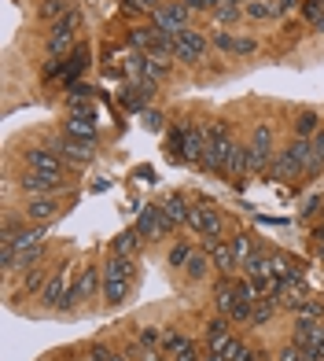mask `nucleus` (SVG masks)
I'll return each mask as SVG.
<instances>
[{"label": "nucleus", "instance_id": "nucleus-45", "mask_svg": "<svg viewBox=\"0 0 324 361\" xmlns=\"http://www.w3.org/2000/svg\"><path fill=\"white\" fill-rule=\"evenodd\" d=\"M310 144H313V155H317V159L324 162V129H320V133H317V137H313Z\"/></svg>", "mask_w": 324, "mask_h": 361}, {"label": "nucleus", "instance_id": "nucleus-10", "mask_svg": "<svg viewBox=\"0 0 324 361\" xmlns=\"http://www.w3.org/2000/svg\"><path fill=\"white\" fill-rule=\"evenodd\" d=\"M133 225H137V233L144 236V243H148V247H170V243L177 240V228L170 225L166 214H162L158 203H144Z\"/></svg>", "mask_w": 324, "mask_h": 361}, {"label": "nucleus", "instance_id": "nucleus-8", "mask_svg": "<svg viewBox=\"0 0 324 361\" xmlns=\"http://www.w3.org/2000/svg\"><path fill=\"white\" fill-rule=\"evenodd\" d=\"M74 276H77V262L59 258L52 266V276H48L41 299H37V314H63V302H67V295L74 288Z\"/></svg>", "mask_w": 324, "mask_h": 361}, {"label": "nucleus", "instance_id": "nucleus-27", "mask_svg": "<svg viewBox=\"0 0 324 361\" xmlns=\"http://www.w3.org/2000/svg\"><path fill=\"white\" fill-rule=\"evenodd\" d=\"M210 26H221V30H236L239 23H247V15H243V4H236V0H221L218 11L206 19Z\"/></svg>", "mask_w": 324, "mask_h": 361}, {"label": "nucleus", "instance_id": "nucleus-22", "mask_svg": "<svg viewBox=\"0 0 324 361\" xmlns=\"http://www.w3.org/2000/svg\"><path fill=\"white\" fill-rule=\"evenodd\" d=\"M210 276H218V273H214V258H210V251L199 243V247L192 251L188 266H185V281H188L192 288H196V284H206Z\"/></svg>", "mask_w": 324, "mask_h": 361}, {"label": "nucleus", "instance_id": "nucleus-15", "mask_svg": "<svg viewBox=\"0 0 324 361\" xmlns=\"http://www.w3.org/2000/svg\"><path fill=\"white\" fill-rule=\"evenodd\" d=\"M19 210L30 225H52L63 214V195H30Z\"/></svg>", "mask_w": 324, "mask_h": 361}, {"label": "nucleus", "instance_id": "nucleus-46", "mask_svg": "<svg viewBox=\"0 0 324 361\" xmlns=\"http://www.w3.org/2000/svg\"><path fill=\"white\" fill-rule=\"evenodd\" d=\"M310 34H317V37H324V15H320V19H317V23H310Z\"/></svg>", "mask_w": 324, "mask_h": 361}, {"label": "nucleus", "instance_id": "nucleus-38", "mask_svg": "<svg viewBox=\"0 0 324 361\" xmlns=\"http://www.w3.org/2000/svg\"><path fill=\"white\" fill-rule=\"evenodd\" d=\"M133 339L140 343L144 350H155L158 343H162V328H158V324H144V321H140V324H137V332H133Z\"/></svg>", "mask_w": 324, "mask_h": 361}, {"label": "nucleus", "instance_id": "nucleus-43", "mask_svg": "<svg viewBox=\"0 0 324 361\" xmlns=\"http://www.w3.org/2000/svg\"><path fill=\"white\" fill-rule=\"evenodd\" d=\"M170 361H203V339H192L185 350H177Z\"/></svg>", "mask_w": 324, "mask_h": 361}, {"label": "nucleus", "instance_id": "nucleus-30", "mask_svg": "<svg viewBox=\"0 0 324 361\" xmlns=\"http://www.w3.org/2000/svg\"><path fill=\"white\" fill-rule=\"evenodd\" d=\"M192 339H196V336H188V332H185L181 324H162V343H158V350L173 357L177 350H185V347H188Z\"/></svg>", "mask_w": 324, "mask_h": 361}, {"label": "nucleus", "instance_id": "nucleus-20", "mask_svg": "<svg viewBox=\"0 0 324 361\" xmlns=\"http://www.w3.org/2000/svg\"><path fill=\"white\" fill-rule=\"evenodd\" d=\"M239 302H243V295H239V288H236V276H218V281H214V314H221V317L232 321V314H236Z\"/></svg>", "mask_w": 324, "mask_h": 361}, {"label": "nucleus", "instance_id": "nucleus-42", "mask_svg": "<svg viewBox=\"0 0 324 361\" xmlns=\"http://www.w3.org/2000/svg\"><path fill=\"white\" fill-rule=\"evenodd\" d=\"M218 4H221V0H185V8L196 15V19H210V15L218 11Z\"/></svg>", "mask_w": 324, "mask_h": 361}, {"label": "nucleus", "instance_id": "nucleus-50", "mask_svg": "<svg viewBox=\"0 0 324 361\" xmlns=\"http://www.w3.org/2000/svg\"><path fill=\"white\" fill-rule=\"evenodd\" d=\"M236 4H247V0H236Z\"/></svg>", "mask_w": 324, "mask_h": 361}, {"label": "nucleus", "instance_id": "nucleus-32", "mask_svg": "<svg viewBox=\"0 0 324 361\" xmlns=\"http://www.w3.org/2000/svg\"><path fill=\"white\" fill-rule=\"evenodd\" d=\"M192 251H196V243L185 240V236H177V240L170 243V247H166V266H170L173 273H185V266H188Z\"/></svg>", "mask_w": 324, "mask_h": 361}, {"label": "nucleus", "instance_id": "nucleus-47", "mask_svg": "<svg viewBox=\"0 0 324 361\" xmlns=\"http://www.w3.org/2000/svg\"><path fill=\"white\" fill-rule=\"evenodd\" d=\"M203 361H225V357H221V354H214V350H206V347H203Z\"/></svg>", "mask_w": 324, "mask_h": 361}, {"label": "nucleus", "instance_id": "nucleus-29", "mask_svg": "<svg viewBox=\"0 0 324 361\" xmlns=\"http://www.w3.org/2000/svg\"><path fill=\"white\" fill-rule=\"evenodd\" d=\"M273 276H277V281H295V276H306V266L295 255L273 247Z\"/></svg>", "mask_w": 324, "mask_h": 361}, {"label": "nucleus", "instance_id": "nucleus-36", "mask_svg": "<svg viewBox=\"0 0 324 361\" xmlns=\"http://www.w3.org/2000/svg\"><path fill=\"white\" fill-rule=\"evenodd\" d=\"M273 361H310V357H306V347H299V343L287 336L284 343L273 347Z\"/></svg>", "mask_w": 324, "mask_h": 361}, {"label": "nucleus", "instance_id": "nucleus-44", "mask_svg": "<svg viewBox=\"0 0 324 361\" xmlns=\"http://www.w3.org/2000/svg\"><path fill=\"white\" fill-rule=\"evenodd\" d=\"M302 8V0H277V11H280V19H287L291 11H299Z\"/></svg>", "mask_w": 324, "mask_h": 361}, {"label": "nucleus", "instance_id": "nucleus-39", "mask_svg": "<svg viewBox=\"0 0 324 361\" xmlns=\"http://www.w3.org/2000/svg\"><path fill=\"white\" fill-rule=\"evenodd\" d=\"M258 48H262V41H258V37H251V34H236V41H232V59H251Z\"/></svg>", "mask_w": 324, "mask_h": 361}, {"label": "nucleus", "instance_id": "nucleus-3", "mask_svg": "<svg viewBox=\"0 0 324 361\" xmlns=\"http://www.w3.org/2000/svg\"><path fill=\"white\" fill-rule=\"evenodd\" d=\"M206 152V122L199 118H173L166 129V159L170 162H203Z\"/></svg>", "mask_w": 324, "mask_h": 361}, {"label": "nucleus", "instance_id": "nucleus-41", "mask_svg": "<svg viewBox=\"0 0 324 361\" xmlns=\"http://www.w3.org/2000/svg\"><path fill=\"white\" fill-rule=\"evenodd\" d=\"M140 122H144V129H151V133H162V129H166V114L162 111H155V107H148V111H140Z\"/></svg>", "mask_w": 324, "mask_h": 361}, {"label": "nucleus", "instance_id": "nucleus-33", "mask_svg": "<svg viewBox=\"0 0 324 361\" xmlns=\"http://www.w3.org/2000/svg\"><path fill=\"white\" fill-rule=\"evenodd\" d=\"M243 15H247V23H277L280 19L277 0H247V4H243Z\"/></svg>", "mask_w": 324, "mask_h": 361}, {"label": "nucleus", "instance_id": "nucleus-16", "mask_svg": "<svg viewBox=\"0 0 324 361\" xmlns=\"http://www.w3.org/2000/svg\"><path fill=\"white\" fill-rule=\"evenodd\" d=\"M59 133H63V137H74V140H85V144H96V147H100V122H96V114H63Z\"/></svg>", "mask_w": 324, "mask_h": 361}, {"label": "nucleus", "instance_id": "nucleus-28", "mask_svg": "<svg viewBox=\"0 0 324 361\" xmlns=\"http://www.w3.org/2000/svg\"><path fill=\"white\" fill-rule=\"evenodd\" d=\"M74 8H77V0H37V4H34V19L44 23V26H52L56 19H63V15L74 11Z\"/></svg>", "mask_w": 324, "mask_h": 361}, {"label": "nucleus", "instance_id": "nucleus-5", "mask_svg": "<svg viewBox=\"0 0 324 361\" xmlns=\"http://www.w3.org/2000/svg\"><path fill=\"white\" fill-rule=\"evenodd\" d=\"M313 159V144L302 140V137H284V144L277 147L273 155V166H269V180H306V166Z\"/></svg>", "mask_w": 324, "mask_h": 361}, {"label": "nucleus", "instance_id": "nucleus-9", "mask_svg": "<svg viewBox=\"0 0 324 361\" xmlns=\"http://www.w3.org/2000/svg\"><path fill=\"white\" fill-rule=\"evenodd\" d=\"M11 188L30 200V195H63L74 192V173H37V170H19L11 180Z\"/></svg>", "mask_w": 324, "mask_h": 361}, {"label": "nucleus", "instance_id": "nucleus-6", "mask_svg": "<svg viewBox=\"0 0 324 361\" xmlns=\"http://www.w3.org/2000/svg\"><path fill=\"white\" fill-rule=\"evenodd\" d=\"M81 34H85V11L74 8V11H67L63 19H56L52 26L44 30V41H41L44 56H52V59H67V56L74 52V48L81 44Z\"/></svg>", "mask_w": 324, "mask_h": 361}, {"label": "nucleus", "instance_id": "nucleus-12", "mask_svg": "<svg viewBox=\"0 0 324 361\" xmlns=\"http://www.w3.org/2000/svg\"><path fill=\"white\" fill-rule=\"evenodd\" d=\"M19 162H23V170H37V173H70V166L63 162V155L52 147L48 133L41 140H34V144H26L23 152H19Z\"/></svg>", "mask_w": 324, "mask_h": 361}, {"label": "nucleus", "instance_id": "nucleus-31", "mask_svg": "<svg viewBox=\"0 0 324 361\" xmlns=\"http://www.w3.org/2000/svg\"><path fill=\"white\" fill-rule=\"evenodd\" d=\"M67 114H96V104H92V89L89 85H74L67 92V100H63Z\"/></svg>", "mask_w": 324, "mask_h": 361}, {"label": "nucleus", "instance_id": "nucleus-21", "mask_svg": "<svg viewBox=\"0 0 324 361\" xmlns=\"http://www.w3.org/2000/svg\"><path fill=\"white\" fill-rule=\"evenodd\" d=\"M324 129V114L317 107H295L291 111V137H302V140H313L317 133Z\"/></svg>", "mask_w": 324, "mask_h": 361}, {"label": "nucleus", "instance_id": "nucleus-13", "mask_svg": "<svg viewBox=\"0 0 324 361\" xmlns=\"http://www.w3.org/2000/svg\"><path fill=\"white\" fill-rule=\"evenodd\" d=\"M155 30H162L166 37H177L181 30H188V26H196V15H192L188 8H185V0H162V4L155 8V15L148 19Z\"/></svg>", "mask_w": 324, "mask_h": 361}, {"label": "nucleus", "instance_id": "nucleus-1", "mask_svg": "<svg viewBox=\"0 0 324 361\" xmlns=\"http://www.w3.org/2000/svg\"><path fill=\"white\" fill-rule=\"evenodd\" d=\"M236 144H239V137H236V126L229 118H221V114H218V118H210L206 122V152H203L199 170L229 180V159L236 152Z\"/></svg>", "mask_w": 324, "mask_h": 361}, {"label": "nucleus", "instance_id": "nucleus-24", "mask_svg": "<svg viewBox=\"0 0 324 361\" xmlns=\"http://www.w3.org/2000/svg\"><path fill=\"white\" fill-rule=\"evenodd\" d=\"M89 63H92V48L89 44H77L74 48V52L67 56V59H63V85H77V78H81V71H89Z\"/></svg>", "mask_w": 324, "mask_h": 361}, {"label": "nucleus", "instance_id": "nucleus-14", "mask_svg": "<svg viewBox=\"0 0 324 361\" xmlns=\"http://www.w3.org/2000/svg\"><path fill=\"white\" fill-rule=\"evenodd\" d=\"M239 328L229 321V317H221V314H210L203 324H199V339H203V347L206 350H214L225 357V350H229V343L236 339Z\"/></svg>", "mask_w": 324, "mask_h": 361}, {"label": "nucleus", "instance_id": "nucleus-35", "mask_svg": "<svg viewBox=\"0 0 324 361\" xmlns=\"http://www.w3.org/2000/svg\"><path fill=\"white\" fill-rule=\"evenodd\" d=\"M206 34H210V48H214L218 56L232 59V41H236V30H221V26H210Z\"/></svg>", "mask_w": 324, "mask_h": 361}, {"label": "nucleus", "instance_id": "nucleus-11", "mask_svg": "<svg viewBox=\"0 0 324 361\" xmlns=\"http://www.w3.org/2000/svg\"><path fill=\"white\" fill-rule=\"evenodd\" d=\"M188 228H192V236L203 240V243H210V240H225V236H229V225H225L221 210L210 203V200H192Z\"/></svg>", "mask_w": 324, "mask_h": 361}, {"label": "nucleus", "instance_id": "nucleus-23", "mask_svg": "<svg viewBox=\"0 0 324 361\" xmlns=\"http://www.w3.org/2000/svg\"><path fill=\"white\" fill-rule=\"evenodd\" d=\"M158 207H162V214L170 218V225H173V228H188L192 200H188L185 192H170V195H162V200H158Z\"/></svg>", "mask_w": 324, "mask_h": 361}, {"label": "nucleus", "instance_id": "nucleus-34", "mask_svg": "<svg viewBox=\"0 0 324 361\" xmlns=\"http://www.w3.org/2000/svg\"><path fill=\"white\" fill-rule=\"evenodd\" d=\"M115 350L118 347H111V343L92 339V343H85V347L77 350V361H115Z\"/></svg>", "mask_w": 324, "mask_h": 361}, {"label": "nucleus", "instance_id": "nucleus-26", "mask_svg": "<svg viewBox=\"0 0 324 361\" xmlns=\"http://www.w3.org/2000/svg\"><path fill=\"white\" fill-rule=\"evenodd\" d=\"M107 251L111 255H125V258H137L140 251H144V236L137 233V225H129V228H122V233L107 243Z\"/></svg>", "mask_w": 324, "mask_h": 361}, {"label": "nucleus", "instance_id": "nucleus-48", "mask_svg": "<svg viewBox=\"0 0 324 361\" xmlns=\"http://www.w3.org/2000/svg\"><path fill=\"white\" fill-rule=\"evenodd\" d=\"M313 240H324V221H320V225L313 228Z\"/></svg>", "mask_w": 324, "mask_h": 361}, {"label": "nucleus", "instance_id": "nucleus-2", "mask_svg": "<svg viewBox=\"0 0 324 361\" xmlns=\"http://www.w3.org/2000/svg\"><path fill=\"white\" fill-rule=\"evenodd\" d=\"M137 258H125V255H104V310H118L133 299V288H137Z\"/></svg>", "mask_w": 324, "mask_h": 361}, {"label": "nucleus", "instance_id": "nucleus-37", "mask_svg": "<svg viewBox=\"0 0 324 361\" xmlns=\"http://www.w3.org/2000/svg\"><path fill=\"white\" fill-rule=\"evenodd\" d=\"M232 247H236L239 262H247V258L254 255V247H258V236L251 233V228H236V236H232Z\"/></svg>", "mask_w": 324, "mask_h": 361}, {"label": "nucleus", "instance_id": "nucleus-7", "mask_svg": "<svg viewBox=\"0 0 324 361\" xmlns=\"http://www.w3.org/2000/svg\"><path fill=\"white\" fill-rule=\"evenodd\" d=\"M243 144H247V162H251V177L258 173H269L273 166V155H277V126H273L269 118H258L247 137H243Z\"/></svg>", "mask_w": 324, "mask_h": 361}, {"label": "nucleus", "instance_id": "nucleus-4", "mask_svg": "<svg viewBox=\"0 0 324 361\" xmlns=\"http://www.w3.org/2000/svg\"><path fill=\"white\" fill-rule=\"evenodd\" d=\"M96 306H104V262H85L74 276L67 302H63V317H74L81 310L89 314Z\"/></svg>", "mask_w": 324, "mask_h": 361}, {"label": "nucleus", "instance_id": "nucleus-49", "mask_svg": "<svg viewBox=\"0 0 324 361\" xmlns=\"http://www.w3.org/2000/svg\"><path fill=\"white\" fill-rule=\"evenodd\" d=\"M320 221H324V207H320Z\"/></svg>", "mask_w": 324, "mask_h": 361}, {"label": "nucleus", "instance_id": "nucleus-40", "mask_svg": "<svg viewBox=\"0 0 324 361\" xmlns=\"http://www.w3.org/2000/svg\"><path fill=\"white\" fill-rule=\"evenodd\" d=\"M122 8H125V15H137V19L148 23L158 8V0H122Z\"/></svg>", "mask_w": 324, "mask_h": 361}, {"label": "nucleus", "instance_id": "nucleus-17", "mask_svg": "<svg viewBox=\"0 0 324 361\" xmlns=\"http://www.w3.org/2000/svg\"><path fill=\"white\" fill-rule=\"evenodd\" d=\"M203 247L210 251V258H214V273H218V276H236V273L243 269V262H239V255H236V247H232V236L210 240V243H203Z\"/></svg>", "mask_w": 324, "mask_h": 361}, {"label": "nucleus", "instance_id": "nucleus-19", "mask_svg": "<svg viewBox=\"0 0 324 361\" xmlns=\"http://www.w3.org/2000/svg\"><path fill=\"white\" fill-rule=\"evenodd\" d=\"M310 295H313V291H310V284H306V276H295V281H280V291L273 295V299L280 302L284 314H299Z\"/></svg>", "mask_w": 324, "mask_h": 361}, {"label": "nucleus", "instance_id": "nucleus-25", "mask_svg": "<svg viewBox=\"0 0 324 361\" xmlns=\"http://www.w3.org/2000/svg\"><path fill=\"white\" fill-rule=\"evenodd\" d=\"M284 314L280 302L273 299V295H262V299L254 302V314H251V324H247V332H262V328H269L273 321H277Z\"/></svg>", "mask_w": 324, "mask_h": 361}, {"label": "nucleus", "instance_id": "nucleus-18", "mask_svg": "<svg viewBox=\"0 0 324 361\" xmlns=\"http://www.w3.org/2000/svg\"><path fill=\"white\" fill-rule=\"evenodd\" d=\"M158 96V85L155 81H148V78H140V81H129V85L118 92V100H122V107L125 111H148L151 107V100Z\"/></svg>", "mask_w": 324, "mask_h": 361}]
</instances>
